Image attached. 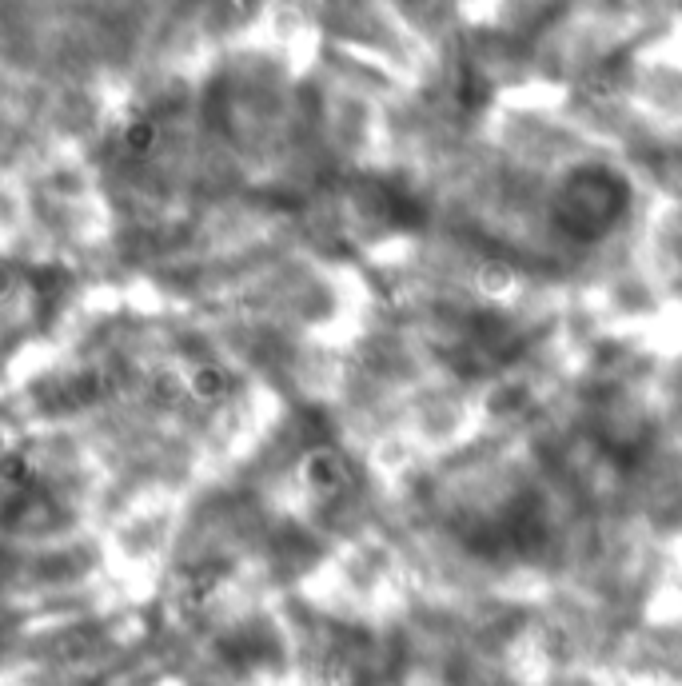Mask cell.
Listing matches in <instances>:
<instances>
[{"label":"cell","instance_id":"obj_2","mask_svg":"<svg viewBox=\"0 0 682 686\" xmlns=\"http://www.w3.org/2000/svg\"><path fill=\"white\" fill-rule=\"evenodd\" d=\"M188 387H192V395H196L200 403H224V399L232 395L236 379H232V371H224V367H216V363H204V367L192 371Z\"/></svg>","mask_w":682,"mask_h":686},{"label":"cell","instance_id":"obj_1","mask_svg":"<svg viewBox=\"0 0 682 686\" xmlns=\"http://www.w3.org/2000/svg\"><path fill=\"white\" fill-rule=\"evenodd\" d=\"M300 479L308 483L312 495L332 499V495H340L343 483H347V463L340 459L336 447H312V451L300 459Z\"/></svg>","mask_w":682,"mask_h":686}]
</instances>
